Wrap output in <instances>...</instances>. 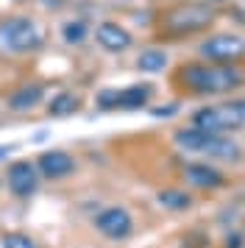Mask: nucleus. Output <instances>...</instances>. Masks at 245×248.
<instances>
[{
  "label": "nucleus",
  "mask_w": 245,
  "mask_h": 248,
  "mask_svg": "<svg viewBox=\"0 0 245 248\" xmlns=\"http://www.w3.org/2000/svg\"><path fill=\"white\" fill-rule=\"evenodd\" d=\"M178 81L198 95H223L245 81V70L234 64H184Z\"/></svg>",
  "instance_id": "1"
},
{
  "label": "nucleus",
  "mask_w": 245,
  "mask_h": 248,
  "mask_svg": "<svg viewBox=\"0 0 245 248\" xmlns=\"http://www.w3.org/2000/svg\"><path fill=\"white\" fill-rule=\"evenodd\" d=\"M176 145L184 151V154H198V156H209V159H223V162H237L243 159V148L237 145L234 140L223 134H206V131H198V128H181L176 131Z\"/></svg>",
  "instance_id": "2"
},
{
  "label": "nucleus",
  "mask_w": 245,
  "mask_h": 248,
  "mask_svg": "<svg viewBox=\"0 0 245 248\" xmlns=\"http://www.w3.org/2000/svg\"><path fill=\"white\" fill-rule=\"evenodd\" d=\"M245 125V101H229L217 106H203L192 114V128L206 134H226L240 131Z\"/></svg>",
  "instance_id": "3"
},
{
  "label": "nucleus",
  "mask_w": 245,
  "mask_h": 248,
  "mask_svg": "<svg viewBox=\"0 0 245 248\" xmlns=\"http://www.w3.org/2000/svg\"><path fill=\"white\" fill-rule=\"evenodd\" d=\"M42 45L39 25L28 17H9L0 23V47L6 53H31Z\"/></svg>",
  "instance_id": "4"
},
{
  "label": "nucleus",
  "mask_w": 245,
  "mask_h": 248,
  "mask_svg": "<svg viewBox=\"0 0 245 248\" xmlns=\"http://www.w3.org/2000/svg\"><path fill=\"white\" fill-rule=\"evenodd\" d=\"M212 23H214V9H212L209 3H187V6H178L173 12H167L165 34L187 36V34L209 28Z\"/></svg>",
  "instance_id": "5"
},
{
  "label": "nucleus",
  "mask_w": 245,
  "mask_h": 248,
  "mask_svg": "<svg viewBox=\"0 0 245 248\" xmlns=\"http://www.w3.org/2000/svg\"><path fill=\"white\" fill-rule=\"evenodd\" d=\"M200 56L214 62V64H234L237 59L245 56V39L234 34H217L209 36L200 45Z\"/></svg>",
  "instance_id": "6"
},
{
  "label": "nucleus",
  "mask_w": 245,
  "mask_h": 248,
  "mask_svg": "<svg viewBox=\"0 0 245 248\" xmlns=\"http://www.w3.org/2000/svg\"><path fill=\"white\" fill-rule=\"evenodd\" d=\"M95 226H98L100 234H106L109 240H128L134 232V217L122 206H106L95 215Z\"/></svg>",
  "instance_id": "7"
},
{
  "label": "nucleus",
  "mask_w": 245,
  "mask_h": 248,
  "mask_svg": "<svg viewBox=\"0 0 245 248\" xmlns=\"http://www.w3.org/2000/svg\"><path fill=\"white\" fill-rule=\"evenodd\" d=\"M9 187L17 198H31L39 190V170L33 162H14L9 168Z\"/></svg>",
  "instance_id": "8"
},
{
  "label": "nucleus",
  "mask_w": 245,
  "mask_h": 248,
  "mask_svg": "<svg viewBox=\"0 0 245 248\" xmlns=\"http://www.w3.org/2000/svg\"><path fill=\"white\" fill-rule=\"evenodd\" d=\"M36 170L45 179H67L76 173V159L67 151H45L42 156L36 159Z\"/></svg>",
  "instance_id": "9"
},
{
  "label": "nucleus",
  "mask_w": 245,
  "mask_h": 248,
  "mask_svg": "<svg viewBox=\"0 0 245 248\" xmlns=\"http://www.w3.org/2000/svg\"><path fill=\"white\" fill-rule=\"evenodd\" d=\"M184 181L195 190H217L226 184V176H223V170L212 168L206 162H189L184 168Z\"/></svg>",
  "instance_id": "10"
},
{
  "label": "nucleus",
  "mask_w": 245,
  "mask_h": 248,
  "mask_svg": "<svg viewBox=\"0 0 245 248\" xmlns=\"http://www.w3.org/2000/svg\"><path fill=\"white\" fill-rule=\"evenodd\" d=\"M98 42L111 53H120L131 45V34L117 23H100L98 25Z\"/></svg>",
  "instance_id": "11"
},
{
  "label": "nucleus",
  "mask_w": 245,
  "mask_h": 248,
  "mask_svg": "<svg viewBox=\"0 0 245 248\" xmlns=\"http://www.w3.org/2000/svg\"><path fill=\"white\" fill-rule=\"evenodd\" d=\"M153 87L151 84H134L128 90H117V109H142L151 101Z\"/></svg>",
  "instance_id": "12"
},
{
  "label": "nucleus",
  "mask_w": 245,
  "mask_h": 248,
  "mask_svg": "<svg viewBox=\"0 0 245 248\" xmlns=\"http://www.w3.org/2000/svg\"><path fill=\"white\" fill-rule=\"evenodd\" d=\"M42 98H45V90L39 84H25V87H20L9 98V109H14V112H28L36 103H42Z\"/></svg>",
  "instance_id": "13"
},
{
  "label": "nucleus",
  "mask_w": 245,
  "mask_h": 248,
  "mask_svg": "<svg viewBox=\"0 0 245 248\" xmlns=\"http://www.w3.org/2000/svg\"><path fill=\"white\" fill-rule=\"evenodd\" d=\"M156 201H159V206H165L170 212H184V209L192 206V195L184 190H162L156 195Z\"/></svg>",
  "instance_id": "14"
},
{
  "label": "nucleus",
  "mask_w": 245,
  "mask_h": 248,
  "mask_svg": "<svg viewBox=\"0 0 245 248\" xmlns=\"http://www.w3.org/2000/svg\"><path fill=\"white\" fill-rule=\"evenodd\" d=\"M78 95H73V92H59L53 101H50V106H47V112L53 114V117H67V114H76L78 112Z\"/></svg>",
  "instance_id": "15"
},
{
  "label": "nucleus",
  "mask_w": 245,
  "mask_h": 248,
  "mask_svg": "<svg viewBox=\"0 0 245 248\" xmlns=\"http://www.w3.org/2000/svg\"><path fill=\"white\" fill-rule=\"evenodd\" d=\"M137 67L142 70V73H162V70L167 67V53H165V50L151 47V50H145L142 56H139Z\"/></svg>",
  "instance_id": "16"
},
{
  "label": "nucleus",
  "mask_w": 245,
  "mask_h": 248,
  "mask_svg": "<svg viewBox=\"0 0 245 248\" xmlns=\"http://www.w3.org/2000/svg\"><path fill=\"white\" fill-rule=\"evenodd\" d=\"M61 36H64L70 45H81L84 39H87V23L84 20H73V23H67L61 28Z\"/></svg>",
  "instance_id": "17"
},
{
  "label": "nucleus",
  "mask_w": 245,
  "mask_h": 248,
  "mask_svg": "<svg viewBox=\"0 0 245 248\" xmlns=\"http://www.w3.org/2000/svg\"><path fill=\"white\" fill-rule=\"evenodd\" d=\"M0 248H36V246H33V240L28 234H6Z\"/></svg>",
  "instance_id": "18"
},
{
  "label": "nucleus",
  "mask_w": 245,
  "mask_h": 248,
  "mask_svg": "<svg viewBox=\"0 0 245 248\" xmlns=\"http://www.w3.org/2000/svg\"><path fill=\"white\" fill-rule=\"evenodd\" d=\"M98 106L100 109H117V90L98 92Z\"/></svg>",
  "instance_id": "19"
},
{
  "label": "nucleus",
  "mask_w": 245,
  "mask_h": 248,
  "mask_svg": "<svg viewBox=\"0 0 245 248\" xmlns=\"http://www.w3.org/2000/svg\"><path fill=\"white\" fill-rule=\"evenodd\" d=\"M226 248H243V234H229V246Z\"/></svg>",
  "instance_id": "20"
},
{
  "label": "nucleus",
  "mask_w": 245,
  "mask_h": 248,
  "mask_svg": "<svg viewBox=\"0 0 245 248\" xmlns=\"http://www.w3.org/2000/svg\"><path fill=\"white\" fill-rule=\"evenodd\" d=\"M178 106H167V109H156L153 114H159V117H170V114H176Z\"/></svg>",
  "instance_id": "21"
},
{
  "label": "nucleus",
  "mask_w": 245,
  "mask_h": 248,
  "mask_svg": "<svg viewBox=\"0 0 245 248\" xmlns=\"http://www.w3.org/2000/svg\"><path fill=\"white\" fill-rule=\"evenodd\" d=\"M11 151H14V145H0V159H6Z\"/></svg>",
  "instance_id": "22"
},
{
  "label": "nucleus",
  "mask_w": 245,
  "mask_h": 248,
  "mask_svg": "<svg viewBox=\"0 0 245 248\" xmlns=\"http://www.w3.org/2000/svg\"><path fill=\"white\" fill-rule=\"evenodd\" d=\"M214 3H223V0H214Z\"/></svg>",
  "instance_id": "23"
}]
</instances>
